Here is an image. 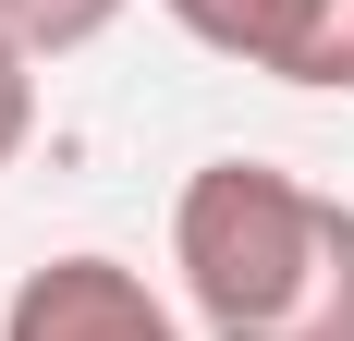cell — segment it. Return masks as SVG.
<instances>
[{"label":"cell","mask_w":354,"mask_h":341,"mask_svg":"<svg viewBox=\"0 0 354 341\" xmlns=\"http://www.w3.org/2000/svg\"><path fill=\"white\" fill-rule=\"evenodd\" d=\"M25 135H37V49H25V37H0V170H12Z\"/></svg>","instance_id":"5"},{"label":"cell","mask_w":354,"mask_h":341,"mask_svg":"<svg viewBox=\"0 0 354 341\" xmlns=\"http://www.w3.org/2000/svg\"><path fill=\"white\" fill-rule=\"evenodd\" d=\"M171 269L208 341H354V207L269 159L183 170Z\"/></svg>","instance_id":"1"},{"label":"cell","mask_w":354,"mask_h":341,"mask_svg":"<svg viewBox=\"0 0 354 341\" xmlns=\"http://www.w3.org/2000/svg\"><path fill=\"white\" fill-rule=\"evenodd\" d=\"M232 61L269 86H354V0H257Z\"/></svg>","instance_id":"3"},{"label":"cell","mask_w":354,"mask_h":341,"mask_svg":"<svg viewBox=\"0 0 354 341\" xmlns=\"http://www.w3.org/2000/svg\"><path fill=\"white\" fill-rule=\"evenodd\" d=\"M122 25V0H0V37H25L37 61H62V49H98Z\"/></svg>","instance_id":"4"},{"label":"cell","mask_w":354,"mask_h":341,"mask_svg":"<svg viewBox=\"0 0 354 341\" xmlns=\"http://www.w3.org/2000/svg\"><path fill=\"white\" fill-rule=\"evenodd\" d=\"M0 341H183V317L147 293L122 256H49L12 280Z\"/></svg>","instance_id":"2"}]
</instances>
